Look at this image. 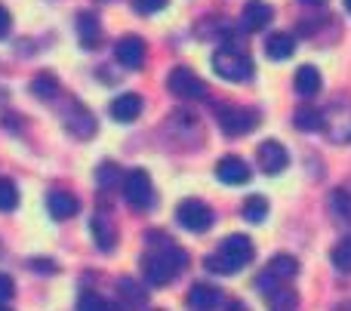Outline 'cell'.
Wrapping results in <instances>:
<instances>
[{"label":"cell","mask_w":351,"mask_h":311,"mask_svg":"<svg viewBox=\"0 0 351 311\" xmlns=\"http://www.w3.org/2000/svg\"><path fill=\"white\" fill-rule=\"evenodd\" d=\"M111 117H114L117 123H130L136 121V117L142 114V96L139 92H123V96H117L114 102H111Z\"/></svg>","instance_id":"obj_13"},{"label":"cell","mask_w":351,"mask_h":311,"mask_svg":"<svg viewBox=\"0 0 351 311\" xmlns=\"http://www.w3.org/2000/svg\"><path fill=\"white\" fill-rule=\"evenodd\" d=\"M346 6H348V12H351V0H346Z\"/></svg>","instance_id":"obj_35"},{"label":"cell","mask_w":351,"mask_h":311,"mask_svg":"<svg viewBox=\"0 0 351 311\" xmlns=\"http://www.w3.org/2000/svg\"><path fill=\"white\" fill-rule=\"evenodd\" d=\"M296 271H299V262L293 256H274L271 262L265 265V271H262V277L256 284H259V290H265V293L271 296V293H278L280 284L293 281Z\"/></svg>","instance_id":"obj_4"},{"label":"cell","mask_w":351,"mask_h":311,"mask_svg":"<svg viewBox=\"0 0 351 311\" xmlns=\"http://www.w3.org/2000/svg\"><path fill=\"white\" fill-rule=\"evenodd\" d=\"M10 25H12V18H10V12H6V6L0 3V40H3L6 34H10Z\"/></svg>","instance_id":"obj_32"},{"label":"cell","mask_w":351,"mask_h":311,"mask_svg":"<svg viewBox=\"0 0 351 311\" xmlns=\"http://www.w3.org/2000/svg\"><path fill=\"white\" fill-rule=\"evenodd\" d=\"M228 311H247V306H241V302H234V306H228Z\"/></svg>","instance_id":"obj_33"},{"label":"cell","mask_w":351,"mask_h":311,"mask_svg":"<svg viewBox=\"0 0 351 311\" xmlns=\"http://www.w3.org/2000/svg\"><path fill=\"white\" fill-rule=\"evenodd\" d=\"M188 265V253L182 250L176 240L170 238H158L152 234V247L142 256V275H145L148 284L154 287H167L179 277V271Z\"/></svg>","instance_id":"obj_1"},{"label":"cell","mask_w":351,"mask_h":311,"mask_svg":"<svg viewBox=\"0 0 351 311\" xmlns=\"http://www.w3.org/2000/svg\"><path fill=\"white\" fill-rule=\"evenodd\" d=\"M253 262V240L247 234H228L213 256H206V271L213 275H234L237 269Z\"/></svg>","instance_id":"obj_2"},{"label":"cell","mask_w":351,"mask_h":311,"mask_svg":"<svg viewBox=\"0 0 351 311\" xmlns=\"http://www.w3.org/2000/svg\"><path fill=\"white\" fill-rule=\"evenodd\" d=\"M216 176H219V182H225V185H247L250 182V166H247V160H241V158H234V154H228V158H222L216 164Z\"/></svg>","instance_id":"obj_11"},{"label":"cell","mask_w":351,"mask_h":311,"mask_svg":"<svg viewBox=\"0 0 351 311\" xmlns=\"http://www.w3.org/2000/svg\"><path fill=\"white\" fill-rule=\"evenodd\" d=\"M12 290H16V284H12V277H10V275H3V271H0V302L12 299Z\"/></svg>","instance_id":"obj_31"},{"label":"cell","mask_w":351,"mask_h":311,"mask_svg":"<svg viewBox=\"0 0 351 311\" xmlns=\"http://www.w3.org/2000/svg\"><path fill=\"white\" fill-rule=\"evenodd\" d=\"M117 164H102L99 166V173H96V179H99V185H111V182H117Z\"/></svg>","instance_id":"obj_28"},{"label":"cell","mask_w":351,"mask_h":311,"mask_svg":"<svg viewBox=\"0 0 351 311\" xmlns=\"http://www.w3.org/2000/svg\"><path fill=\"white\" fill-rule=\"evenodd\" d=\"M256 160H259V166H262V173H268V176H278L280 170L287 166V148L280 145L278 139H265L259 145V151H256Z\"/></svg>","instance_id":"obj_9"},{"label":"cell","mask_w":351,"mask_h":311,"mask_svg":"<svg viewBox=\"0 0 351 311\" xmlns=\"http://www.w3.org/2000/svg\"><path fill=\"white\" fill-rule=\"evenodd\" d=\"M293 121H296V129H302V133H317V129H324V114L317 108H311V105H302Z\"/></svg>","instance_id":"obj_22"},{"label":"cell","mask_w":351,"mask_h":311,"mask_svg":"<svg viewBox=\"0 0 351 311\" xmlns=\"http://www.w3.org/2000/svg\"><path fill=\"white\" fill-rule=\"evenodd\" d=\"M123 197L130 201V207L136 210H148L154 203V185L152 176L145 170H130L127 182H123Z\"/></svg>","instance_id":"obj_6"},{"label":"cell","mask_w":351,"mask_h":311,"mask_svg":"<svg viewBox=\"0 0 351 311\" xmlns=\"http://www.w3.org/2000/svg\"><path fill=\"white\" fill-rule=\"evenodd\" d=\"M114 55H117V62H121L123 68H142L145 65V40L142 37H136V34H127V37H121L117 40V47H114Z\"/></svg>","instance_id":"obj_10"},{"label":"cell","mask_w":351,"mask_h":311,"mask_svg":"<svg viewBox=\"0 0 351 311\" xmlns=\"http://www.w3.org/2000/svg\"><path fill=\"white\" fill-rule=\"evenodd\" d=\"M0 311H10V308H3V306H0Z\"/></svg>","instance_id":"obj_36"},{"label":"cell","mask_w":351,"mask_h":311,"mask_svg":"<svg viewBox=\"0 0 351 311\" xmlns=\"http://www.w3.org/2000/svg\"><path fill=\"white\" fill-rule=\"evenodd\" d=\"M77 311H117L111 302H105L102 296H96V293H84L77 299Z\"/></svg>","instance_id":"obj_27"},{"label":"cell","mask_w":351,"mask_h":311,"mask_svg":"<svg viewBox=\"0 0 351 311\" xmlns=\"http://www.w3.org/2000/svg\"><path fill=\"white\" fill-rule=\"evenodd\" d=\"M19 203V188L10 182V179H0V213H10Z\"/></svg>","instance_id":"obj_26"},{"label":"cell","mask_w":351,"mask_h":311,"mask_svg":"<svg viewBox=\"0 0 351 311\" xmlns=\"http://www.w3.org/2000/svg\"><path fill=\"white\" fill-rule=\"evenodd\" d=\"M167 86H170L173 96L179 99H204L206 96V84L188 68H173L170 77H167Z\"/></svg>","instance_id":"obj_8"},{"label":"cell","mask_w":351,"mask_h":311,"mask_svg":"<svg viewBox=\"0 0 351 311\" xmlns=\"http://www.w3.org/2000/svg\"><path fill=\"white\" fill-rule=\"evenodd\" d=\"M271 18H274V10L265 3V0H247V3H243V28L247 31L265 28Z\"/></svg>","instance_id":"obj_15"},{"label":"cell","mask_w":351,"mask_h":311,"mask_svg":"<svg viewBox=\"0 0 351 311\" xmlns=\"http://www.w3.org/2000/svg\"><path fill=\"white\" fill-rule=\"evenodd\" d=\"M302 3H311V6H321V3H327V0H302Z\"/></svg>","instance_id":"obj_34"},{"label":"cell","mask_w":351,"mask_h":311,"mask_svg":"<svg viewBox=\"0 0 351 311\" xmlns=\"http://www.w3.org/2000/svg\"><path fill=\"white\" fill-rule=\"evenodd\" d=\"M65 127L71 129L74 136H80V139H86V136L96 133V121H93V114L84 111L80 105H71V114L65 117Z\"/></svg>","instance_id":"obj_17"},{"label":"cell","mask_w":351,"mask_h":311,"mask_svg":"<svg viewBox=\"0 0 351 311\" xmlns=\"http://www.w3.org/2000/svg\"><path fill=\"white\" fill-rule=\"evenodd\" d=\"M330 262L336 265V271H342V275H351V238L339 240V244L333 247V253H330Z\"/></svg>","instance_id":"obj_24"},{"label":"cell","mask_w":351,"mask_h":311,"mask_svg":"<svg viewBox=\"0 0 351 311\" xmlns=\"http://www.w3.org/2000/svg\"><path fill=\"white\" fill-rule=\"evenodd\" d=\"M330 121L324 117V123H327V136L333 142H351V102H342L339 108H330Z\"/></svg>","instance_id":"obj_12"},{"label":"cell","mask_w":351,"mask_h":311,"mask_svg":"<svg viewBox=\"0 0 351 311\" xmlns=\"http://www.w3.org/2000/svg\"><path fill=\"white\" fill-rule=\"evenodd\" d=\"M321 71H317L315 65H302L296 71V92L299 96H305V99H311V96H317L321 92Z\"/></svg>","instance_id":"obj_18"},{"label":"cell","mask_w":351,"mask_h":311,"mask_svg":"<svg viewBox=\"0 0 351 311\" xmlns=\"http://www.w3.org/2000/svg\"><path fill=\"white\" fill-rule=\"evenodd\" d=\"M265 216H268V201H265V197H262V195L247 197V203H243V219H247V222H256V225H259Z\"/></svg>","instance_id":"obj_25"},{"label":"cell","mask_w":351,"mask_h":311,"mask_svg":"<svg viewBox=\"0 0 351 311\" xmlns=\"http://www.w3.org/2000/svg\"><path fill=\"white\" fill-rule=\"evenodd\" d=\"M333 210H339V213H351V195L348 191H333Z\"/></svg>","instance_id":"obj_30"},{"label":"cell","mask_w":351,"mask_h":311,"mask_svg":"<svg viewBox=\"0 0 351 311\" xmlns=\"http://www.w3.org/2000/svg\"><path fill=\"white\" fill-rule=\"evenodd\" d=\"M216 117L225 136H247L259 123V111H253V108H219Z\"/></svg>","instance_id":"obj_7"},{"label":"cell","mask_w":351,"mask_h":311,"mask_svg":"<svg viewBox=\"0 0 351 311\" xmlns=\"http://www.w3.org/2000/svg\"><path fill=\"white\" fill-rule=\"evenodd\" d=\"M31 92H34L37 99H43V102H49V99H56V92H59V80L49 71H43L40 77L31 80Z\"/></svg>","instance_id":"obj_23"},{"label":"cell","mask_w":351,"mask_h":311,"mask_svg":"<svg viewBox=\"0 0 351 311\" xmlns=\"http://www.w3.org/2000/svg\"><path fill=\"white\" fill-rule=\"evenodd\" d=\"M90 232H93V238H96L99 250L108 253L111 247L117 244V228H114V222H108L105 216H96V219L90 222Z\"/></svg>","instance_id":"obj_19"},{"label":"cell","mask_w":351,"mask_h":311,"mask_svg":"<svg viewBox=\"0 0 351 311\" xmlns=\"http://www.w3.org/2000/svg\"><path fill=\"white\" fill-rule=\"evenodd\" d=\"M213 68L222 80H231V84H247L253 77V59H250L243 49L237 47H222L213 55Z\"/></svg>","instance_id":"obj_3"},{"label":"cell","mask_w":351,"mask_h":311,"mask_svg":"<svg viewBox=\"0 0 351 311\" xmlns=\"http://www.w3.org/2000/svg\"><path fill=\"white\" fill-rule=\"evenodd\" d=\"M167 3H170V0H133V6L139 12H160Z\"/></svg>","instance_id":"obj_29"},{"label":"cell","mask_w":351,"mask_h":311,"mask_svg":"<svg viewBox=\"0 0 351 311\" xmlns=\"http://www.w3.org/2000/svg\"><path fill=\"white\" fill-rule=\"evenodd\" d=\"M176 222H179L182 228H188V232L200 234V232H206V228L213 225V210L206 207L204 201L188 197V201H182L179 207H176Z\"/></svg>","instance_id":"obj_5"},{"label":"cell","mask_w":351,"mask_h":311,"mask_svg":"<svg viewBox=\"0 0 351 311\" xmlns=\"http://www.w3.org/2000/svg\"><path fill=\"white\" fill-rule=\"evenodd\" d=\"M77 34L84 47H96L102 40V25H99V18L93 12H80L77 16Z\"/></svg>","instance_id":"obj_20"},{"label":"cell","mask_w":351,"mask_h":311,"mask_svg":"<svg viewBox=\"0 0 351 311\" xmlns=\"http://www.w3.org/2000/svg\"><path fill=\"white\" fill-rule=\"evenodd\" d=\"M47 210H49L53 219H71V216H77L80 203H77V197H74L71 191H49Z\"/></svg>","instance_id":"obj_14"},{"label":"cell","mask_w":351,"mask_h":311,"mask_svg":"<svg viewBox=\"0 0 351 311\" xmlns=\"http://www.w3.org/2000/svg\"><path fill=\"white\" fill-rule=\"evenodd\" d=\"M265 49H268V55L271 59H290L293 53H296V40H293V34H287V31H278V34H271L268 37V43H265Z\"/></svg>","instance_id":"obj_21"},{"label":"cell","mask_w":351,"mask_h":311,"mask_svg":"<svg viewBox=\"0 0 351 311\" xmlns=\"http://www.w3.org/2000/svg\"><path fill=\"white\" fill-rule=\"evenodd\" d=\"M219 302H222V293L216 287H210V284H194L191 293H188V306L194 311H213Z\"/></svg>","instance_id":"obj_16"}]
</instances>
